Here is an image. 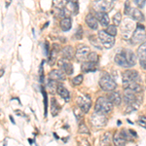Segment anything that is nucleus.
<instances>
[{
  "label": "nucleus",
  "mask_w": 146,
  "mask_h": 146,
  "mask_svg": "<svg viewBox=\"0 0 146 146\" xmlns=\"http://www.w3.org/2000/svg\"><path fill=\"white\" fill-rule=\"evenodd\" d=\"M121 34H122V37L124 39L128 40V39H131V35H133V31H135V22L133 21V19H125L124 21H122L121 23Z\"/></svg>",
  "instance_id": "f257e3e1"
},
{
  "label": "nucleus",
  "mask_w": 146,
  "mask_h": 146,
  "mask_svg": "<svg viewBox=\"0 0 146 146\" xmlns=\"http://www.w3.org/2000/svg\"><path fill=\"white\" fill-rule=\"evenodd\" d=\"M113 105L114 104H113L107 98L100 96V98H98L96 101L95 111L104 113V114H108V113H110L112 111Z\"/></svg>",
  "instance_id": "f03ea898"
},
{
  "label": "nucleus",
  "mask_w": 146,
  "mask_h": 146,
  "mask_svg": "<svg viewBox=\"0 0 146 146\" xmlns=\"http://www.w3.org/2000/svg\"><path fill=\"white\" fill-rule=\"evenodd\" d=\"M100 87L102 91L110 92V91H114L117 88V84L116 81L108 73L105 72L103 73L102 76L100 79Z\"/></svg>",
  "instance_id": "7ed1b4c3"
},
{
  "label": "nucleus",
  "mask_w": 146,
  "mask_h": 146,
  "mask_svg": "<svg viewBox=\"0 0 146 146\" xmlns=\"http://www.w3.org/2000/svg\"><path fill=\"white\" fill-rule=\"evenodd\" d=\"M146 40V31L144 25L137 23L136 28L133 31V35L131 37V45H136V44H141Z\"/></svg>",
  "instance_id": "20e7f679"
},
{
  "label": "nucleus",
  "mask_w": 146,
  "mask_h": 146,
  "mask_svg": "<svg viewBox=\"0 0 146 146\" xmlns=\"http://www.w3.org/2000/svg\"><path fill=\"white\" fill-rule=\"evenodd\" d=\"M140 82V77L139 74L136 70L133 69H128L123 73L122 76V82H123V87L124 89H126L128 87V85L131 82Z\"/></svg>",
  "instance_id": "39448f33"
},
{
  "label": "nucleus",
  "mask_w": 146,
  "mask_h": 146,
  "mask_svg": "<svg viewBox=\"0 0 146 146\" xmlns=\"http://www.w3.org/2000/svg\"><path fill=\"white\" fill-rule=\"evenodd\" d=\"M114 6V0H95L93 3L96 12H108Z\"/></svg>",
  "instance_id": "423d86ee"
},
{
  "label": "nucleus",
  "mask_w": 146,
  "mask_h": 146,
  "mask_svg": "<svg viewBox=\"0 0 146 146\" xmlns=\"http://www.w3.org/2000/svg\"><path fill=\"white\" fill-rule=\"evenodd\" d=\"M91 124L95 128H101L107 124V118L104 113L95 111L91 117Z\"/></svg>",
  "instance_id": "0eeeda50"
},
{
  "label": "nucleus",
  "mask_w": 146,
  "mask_h": 146,
  "mask_svg": "<svg viewBox=\"0 0 146 146\" xmlns=\"http://www.w3.org/2000/svg\"><path fill=\"white\" fill-rule=\"evenodd\" d=\"M98 38H100L101 44L105 49H111L115 44L114 36L108 34L105 30H100L98 31Z\"/></svg>",
  "instance_id": "6e6552de"
},
{
  "label": "nucleus",
  "mask_w": 146,
  "mask_h": 146,
  "mask_svg": "<svg viewBox=\"0 0 146 146\" xmlns=\"http://www.w3.org/2000/svg\"><path fill=\"white\" fill-rule=\"evenodd\" d=\"M91 53L90 47L86 46V45H79L78 48L76 50V53H75V58L78 62H84L88 58L89 54Z\"/></svg>",
  "instance_id": "1a4fd4ad"
},
{
  "label": "nucleus",
  "mask_w": 146,
  "mask_h": 146,
  "mask_svg": "<svg viewBox=\"0 0 146 146\" xmlns=\"http://www.w3.org/2000/svg\"><path fill=\"white\" fill-rule=\"evenodd\" d=\"M77 104H78V106L83 110L84 113H88L92 106V100H91L90 96L86 95V96H78V98H77Z\"/></svg>",
  "instance_id": "9d476101"
},
{
  "label": "nucleus",
  "mask_w": 146,
  "mask_h": 146,
  "mask_svg": "<svg viewBox=\"0 0 146 146\" xmlns=\"http://www.w3.org/2000/svg\"><path fill=\"white\" fill-rule=\"evenodd\" d=\"M137 60H139L140 66L146 69V41L140 44L137 49Z\"/></svg>",
  "instance_id": "9b49d317"
},
{
  "label": "nucleus",
  "mask_w": 146,
  "mask_h": 146,
  "mask_svg": "<svg viewBox=\"0 0 146 146\" xmlns=\"http://www.w3.org/2000/svg\"><path fill=\"white\" fill-rule=\"evenodd\" d=\"M58 65L60 67V69H62L66 75H71L73 73V65L69 62V60H66L64 58H60L58 62Z\"/></svg>",
  "instance_id": "f8f14e48"
},
{
  "label": "nucleus",
  "mask_w": 146,
  "mask_h": 146,
  "mask_svg": "<svg viewBox=\"0 0 146 146\" xmlns=\"http://www.w3.org/2000/svg\"><path fill=\"white\" fill-rule=\"evenodd\" d=\"M114 62L116 64H118L119 66H121V67H124V68L131 67V65L129 64L128 60H127L124 52H121V53L116 54V56H115V58H114Z\"/></svg>",
  "instance_id": "ddd939ff"
},
{
  "label": "nucleus",
  "mask_w": 146,
  "mask_h": 146,
  "mask_svg": "<svg viewBox=\"0 0 146 146\" xmlns=\"http://www.w3.org/2000/svg\"><path fill=\"white\" fill-rule=\"evenodd\" d=\"M106 98L109 100L111 102L113 103L114 105L118 106V105L121 104V101H122V96H121V94L117 91H110L108 92Z\"/></svg>",
  "instance_id": "4468645a"
},
{
  "label": "nucleus",
  "mask_w": 146,
  "mask_h": 146,
  "mask_svg": "<svg viewBox=\"0 0 146 146\" xmlns=\"http://www.w3.org/2000/svg\"><path fill=\"white\" fill-rule=\"evenodd\" d=\"M129 16L133 19V21H136V22H138V23H143L145 21L144 15H143L142 12L138 8H131Z\"/></svg>",
  "instance_id": "2eb2a0df"
},
{
  "label": "nucleus",
  "mask_w": 146,
  "mask_h": 146,
  "mask_svg": "<svg viewBox=\"0 0 146 146\" xmlns=\"http://www.w3.org/2000/svg\"><path fill=\"white\" fill-rule=\"evenodd\" d=\"M85 22H86L87 25L90 28H92V29L96 30L98 28V19H96V17H95L93 14L89 13L88 15L86 16V18H85Z\"/></svg>",
  "instance_id": "dca6fc26"
},
{
  "label": "nucleus",
  "mask_w": 146,
  "mask_h": 146,
  "mask_svg": "<svg viewBox=\"0 0 146 146\" xmlns=\"http://www.w3.org/2000/svg\"><path fill=\"white\" fill-rule=\"evenodd\" d=\"M96 17L98 19V23H100L103 27H106L109 25L110 20L106 12H96Z\"/></svg>",
  "instance_id": "f3484780"
},
{
  "label": "nucleus",
  "mask_w": 146,
  "mask_h": 146,
  "mask_svg": "<svg viewBox=\"0 0 146 146\" xmlns=\"http://www.w3.org/2000/svg\"><path fill=\"white\" fill-rule=\"evenodd\" d=\"M49 78L56 81H63L65 80V73L62 69H53L49 72Z\"/></svg>",
  "instance_id": "a211bd4d"
},
{
  "label": "nucleus",
  "mask_w": 146,
  "mask_h": 146,
  "mask_svg": "<svg viewBox=\"0 0 146 146\" xmlns=\"http://www.w3.org/2000/svg\"><path fill=\"white\" fill-rule=\"evenodd\" d=\"M135 92H133L129 89H125V92H124V95H123V98H124V101L127 103V104H129V103H133L137 100V96H135Z\"/></svg>",
  "instance_id": "6ab92c4d"
},
{
  "label": "nucleus",
  "mask_w": 146,
  "mask_h": 146,
  "mask_svg": "<svg viewBox=\"0 0 146 146\" xmlns=\"http://www.w3.org/2000/svg\"><path fill=\"white\" fill-rule=\"evenodd\" d=\"M58 51H60V46L58 44H54L53 47H52V50H51V54L49 56V60H48V63L49 65H54L56 60V58H58Z\"/></svg>",
  "instance_id": "aec40b11"
},
{
  "label": "nucleus",
  "mask_w": 146,
  "mask_h": 146,
  "mask_svg": "<svg viewBox=\"0 0 146 146\" xmlns=\"http://www.w3.org/2000/svg\"><path fill=\"white\" fill-rule=\"evenodd\" d=\"M75 53H76V52H74V49H73L71 46H65L62 49V58H66V60H72L75 56Z\"/></svg>",
  "instance_id": "412c9836"
},
{
  "label": "nucleus",
  "mask_w": 146,
  "mask_h": 146,
  "mask_svg": "<svg viewBox=\"0 0 146 146\" xmlns=\"http://www.w3.org/2000/svg\"><path fill=\"white\" fill-rule=\"evenodd\" d=\"M81 70L84 73H89V72H95L96 70V63L92 62H84L81 65Z\"/></svg>",
  "instance_id": "4be33fe9"
},
{
  "label": "nucleus",
  "mask_w": 146,
  "mask_h": 146,
  "mask_svg": "<svg viewBox=\"0 0 146 146\" xmlns=\"http://www.w3.org/2000/svg\"><path fill=\"white\" fill-rule=\"evenodd\" d=\"M60 27L62 28V31L66 32V31H69L72 27V21L70 17H66V18H63L62 19L60 23Z\"/></svg>",
  "instance_id": "5701e85b"
},
{
  "label": "nucleus",
  "mask_w": 146,
  "mask_h": 146,
  "mask_svg": "<svg viewBox=\"0 0 146 146\" xmlns=\"http://www.w3.org/2000/svg\"><path fill=\"white\" fill-rule=\"evenodd\" d=\"M56 93H58V96H60L62 98H63L64 100H66V101L69 100V98H70L69 92H68V90L63 86V85H62V84L58 85V89H56Z\"/></svg>",
  "instance_id": "b1692460"
},
{
  "label": "nucleus",
  "mask_w": 146,
  "mask_h": 146,
  "mask_svg": "<svg viewBox=\"0 0 146 146\" xmlns=\"http://www.w3.org/2000/svg\"><path fill=\"white\" fill-rule=\"evenodd\" d=\"M124 53H125V56H126V58H127V60H128L129 64L131 65V67L135 66V65L136 64V56H135V54L133 53L131 50H125Z\"/></svg>",
  "instance_id": "393cba45"
},
{
  "label": "nucleus",
  "mask_w": 146,
  "mask_h": 146,
  "mask_svg": "<svg viewBox=\"0 0 146 146\" xmlns=\"http://www.w3.org/2000/svg\"><path fill=\"white\" fill-rule=\"evenodd\" d=\"M60 110V105H58V101H56V98H51V113H52V115H53L54 117H56V115L58 114Z\"/></svg>",
  "instance_id": "a878e982"
},
{
  "label": "nucleus",
  "mask_w": 146,
  "mask_h": 146,
  "mask_svg": "<svg viewBox=\"0 0 146 146\" xmlns=\"http://www.w3.org/2000/svg\"><path fill=\"white\" fill-rule=\"evenodd\" d=\"M113 142H114L115 145H125L128 141L122 136L120 131H118V133H116L114 136H113Z\"/></svg>",
  "instance_id": "bb28decb"
},
{
  "label": "nucleus",
  "mask_w": 146,
  "mask_h": 146,
  "mask_svg": "<svg viewBox=\"0 0 146 146\" xmlns=\"http://www.w3.org/2000/svg\"><path fill=\"white\" fill-rule=\"evenodd\" d=\"M126 89H129V90H131L136 94H139L142 92V87H141V85L139 84V82H136V81L129 83Z\"/></svg>",
  "instance_id": "cd10ccee"
},
{
  "label": "nucleus",
  "mask_w": 146,
  "mask_h": 146,
  "mask_svg": "<svg viewBox=\"0 0 146 146\" xmlns=\"http://www.w3.org/2000/svg\"><path fill=\"white\" fill-rule=\"evenodd\" d=\"M112 140V135L110 133H105L100 138V145H109Z\"/></svg>",
  "instance_id": "c85d7f7f"
},
{
  "label": "nucleus",
  "mask_w": 146,
  "mask_h": 146,
  "mask_svg": "<svg viewBox=\"0 0 146 146\" xmlns=\"http://www.w3.org/2000/svg\"><path fill=\"white\" fill-rule=\"evenodd\" d=\"M58 81H56V80H53V79H50L49 78V81H48V84H47V87H48L49 91L51 92L52 94H55L56 89H58V83H56Z\"/></svg>",
  "instance_id": "c756f323"
},
{
  "label": "nucleus",
  "mask_w": 146,
  "mask_h": 146,
  "mask_svg": "<svg viewBox=\"0 0 146 146\" xmlns=\"http://www.w3.org/2000/svg\"><path fill=\"white\" fill-rule=\"evenodd\" d=\"M68 3V0H53V5L55 8L58 9H63L66 7Z\"/></svg>",
  "instance_id": "7c9ffc66"
},
{
  "label": "nucleus",
  "mask_w": 146,
  "mask_h": 146,
  "mask_svg": "<svg viewBox=\"0 0 146 146\" xmlns=\"http://www.w3.org/2000/svg\"><path fill=\"white\" fill-rule=\"evenodd\" d=\"M41 91H42V95H43V98H44V115H45V117L47 116V113H48V96H47V93H46V91H45V89L42 87V89H41Z\"/></svg>",
  "instance_id": "2f4dec72"
},
{
  "label": "nucleus",
  "mask_w": 146,
  "mask_h": 146,
  "mask_svg": "<svg viewBox=\"0 0 146 146\" xmlns=\"http://www.w3.org/2000/svg\"><path fill=\"white\" fill-rule=\"evenodd\" d=\"M112 22H113V23H114L115 25H116V27H118V25H121V23H122V14L120 13V12H117V13L113 16Z\"/></svg>",
  "instance_id": "473e14b6"
},
{
  "label": "nucleus",
  "mask_w": 146,
  "mask_h": 146,
  "mask_svg": "<svg viewBox=\"0 0 146 146\" xmlns=\"http://www.w3.org/2000/svg\"><path fill=\"white\" fill-rule=\"evenodd\" d=\"M98 58H100V56H98L96 52H91V53L89 54L87 60L92 62H95V63H98Z\"/></svg>",
  "instance_id": "72a5a7b5"
},
{
  "label": "nucleus",
  "mask_w": 146,
  "mask_h": 146,
  "mask_svg": "<svg viewBox=\"0 0 146 146\" xmlns=\"http://www.w3.org/2000/svg\"><path fill=\"white\" fill-rule=\"evenodd\" d=\"M120 133H121L122 136H123V137L127 141H131V140H133V138H131V137H133V136L131 135V133H129V129H121V131H120Z\"/></svg>",
  "instance_id": "f704fd0d"
},
{
  "label": "nucleus",
  "mask_w": 146,
  "mask_h": 146,
  "mask_svg": "<svg viewBox=\"0 0 146 146\" xmlns=\"http://www.w3.org/2000/svg\"><path fill=\"white\" fill-rule=\"evenodd\" d=\"M105 31L107 32L108 34H110L111 36H116L117 34V27L115 25H108V27H106V28H105Z\"/></svg>",
  "instance_id": "c9c22d12"
},
{
  "label": "nucleus",
  "mask_w": 146,
  "mask_h": 146,
  "mask_svg": "<svg viewBox=\"0 0 146 146\" xmlns=\"http://www.w3.org/2000/svg\"><path fill=\"white\" fill-rule=\"evenodd\" d=\"M71 82H72L73 86H79V85H81L82 82H83V75L82 74L77 75L76 77H74V78L72 79Z\"/></svg>",
  "instance_id": "e433bc0d"
},
{
  "label": "nucleus",
  "mask_w": 146,
  "mask_h": 146,
  "mask_svg": "<svg viewBox=\"0 0 146 146\" xmlns=\"http://www.w3.org/2000/svg\"><path fill=\"white\" fill-rule=\"evenodd\" d=\"M79 133H86V135H90V131H89L88 127L84 123L79 124Z\"/></svg>",
  "instance_id": "4c0bfd02"
},
{
  "label": "nucleus",
  "mask_w": 146,
  "mask_h": 146,
  "mask_svg": "<svg viewBox=\"0 0 146 146\" xmlns=\"http://www.w3.org/2000/svg\"><path fill=\"white\" fill-rule=\"evenodd\" d=\"M74 115H75V117H76L77 121H80L82 117H83V110H82L79 106L76 107L74 109Z\"/></svg>",
  "instance_id": "58836bf2"
},
{
  "label": "nucleus",
  "mask_w": 146,
  "mask_h": 146,
  "mask_svg": "<svg viewBox=\"0 0 146 146\" xmlns=\"http://www.w3.org/2000/svg\"><path fill=\"white\" fill-rule=\"evenodd\" d=\"M131 10V1L129 0H126L125 2V8H124V13L126 14L127 16L129 15V12Z\"/></svg>",
  "instance_id": "ea45409f"
},
{
  "label": "nucleus",
  "mask_w": 146,
  "mask_h": 146,
  "mask_svg": "<svg viewBox=\"0 0 146 146\" xmlns=\"http://www.w3.org/2000/svg\"><path fill=\"white\" fill-rule=\"evenodd\" d=\"M89 39L91 40L92 44H93L94 46H95V47H96V48H98V49H101L100 45V44H98V37H96L95 35H92L91 37H89Z\"/></svg>",
  "instance_id": "a19ab883"
},
{
  "label": "nucleus",
  "mask_w": 146,
  "mask_h": 146,
  "mask_svg": "<svg viewBox=\"0 0 146 146\" xmlns=\"http://www.w3.org/2000/svg\"><path fill=\"white\" fill-rule=\"evenodd\" d=\"M74 36H75V38H76L77 40L82 39V37H83V29H82L81 27H78L76 32H75V34H74Z\"/></svg>",
  "instance_id": "79ce46f5"
},
{
  "label": "nucleus",
  "mask_w": 146,
  "mask_h": 146,
  "mask_svg": "<svg viewBox=\"0 0 146 146\" xmlns=\"http://www.w3.org/2000/svg\"><path fill=\"white\" fill-rule=\"evenodd\" d=\"M43 64H44V60L41 62V64H40V67H39V79H40V83H43V81H44Z\"/></svg>",
  "instance_id": "37998d69"
},
{
  "label": "nucleus",
  "mask_w": 146,
  "mask_h": 146,
  "mask_svg": "<svg viewBox=\"0 0 146 146\" xmlns=\"http://www.w3.org/2000/svg\"><path fill=\"white\" fill-rule=\"evenodd\" d=\"M133 3L136 5V7L139 8V9L143 8V7L145 6V3H146V0H133Z\"/></svg>",
  "instance_id": "c03bdc74"
},
{
  "label": "nucleus",
  "mask_w": 146,
  "mask_h": 146,
  "mask_svg": "<svg viewBox=\"0 0 146 146\" xmlns=\"http://www.w3.org/2000/svg\"><path fill=\"white\" fill-rule=\"evenodd\" d=\"M137 124L140 125V126L143 127V128H146V117L145 116H140L139 118H138Z\"/></svg>",
  "instance_id": "a18cd8bd"
},
{
  "label": "nucleus",
  "mask_w": 146,
  "mask_h": 146,
  "mask_svg": "<svg viewBox=\"0 0 146 146\" xmlns=\"http://www.w3.org/2000/svg\"><path fill=\"white\" fill-rule=\"evenodd\" d=\"M49 52H51L50 51V45H49V43L46 41L45 43H44V54H45L46 56H49Z\"/></svg>",
  "instance_id": "49530a36"
},
{
  "label": "nucleus",
  "mask_w": 146,
  "mask_h": 146,
  "mask_svg": "<svg viewBox=\"0 0 146 146\" xmlns=\"http://www.w3.org/2000/svg\"><path fill=\"white\" fill-rule=\"evenodd\" d=\"M129 133H131V135L133 136V137H137V133H135L133 129H129Z\"/></svg>",
  "instance_id": "de8ad7c7"
},
{
  "label": "nucleus",
  "mask_w": 146,
  "mask_h": 146,
  "mask_svg": "<svg viewBox=\"0 0 146 146\" xmlns=\"http://www.w3.org/2000/svg\"><path fill=\"white\" fill-rule=\"evenodd\" d=\"M11 3H12V0H5V5H6V8H8V7L11 5Z\"/></svg>",
  "instance_id": "09e8293b"
},
{
  "label": "nucleus",
  "mask_w": 146,
  "mask_h": 146,
  "mask_svg": "<svg viewBox=\"0 0 146 146\" xmlns=\"http://www.w3.org/2000/svg\"><path fill=\"white\" fill-rule=\"evenodd\" d=\"M16 113H18V116H25V115H23V112H21V111H19V110H16Z\"/></svg>",
  "instance_id": "8fccbe9b"
},
{
  "label": "nucleus",
  "mask_w": 146,
  "mask_h": 146,
  "mask_svg": "<svg viewBox=\"0 0 146 146\" xmlns=\"http://www.w3.org/2000/svg\"><path fill=\"white\" fill-rule=\"evenodd\" d=\"M48 25H49V22H47V23H45V25H44V27H42V29H45V28H46L47 27H48Z\"/></svg>",
  "instance_id": "3c124183"
},
{
  "label": "nucleus",
  "mask_w": 146,
  "mask_h": 146,
  "mask_svg": "<svg viewBox=\"0 0 146 146\" xmlns=\"http://www.w3.org/2000/svg\"><path fill=\"white\" fill-rule=\"evenodd\" d=\"M3 73H4V69H3V67H1V71H0V76H3Z\"/></svg>",
  "instance_id": "603ef678"
},
{
  "label": "nucleus",
  "mask_w": 146,
  "mask_h": 146,
  "mask_svg": "<svg viewBox=\"0 0 146 146\" xmlns=\"http://www.w3.org/2000/svg\"><path fill=\"white\" fill-rule=\"evenodd\" d=\"M9 118H10V120H11V122H12V123H13V124H15V121H14V118H13V117H12V116H9Z\"/></svg>",
  "instance_id": "864d4df0"
},
{
  "label": "nucleus",
  "mask_w": 146,
  "mask_h": 146,
  "mask_svg": "<svg viewBox=\"0 0 146 146\" xmlns=\"http://www.w3.org/2000/svg\"><path fill=\"white\" fill-rule=\"evenodd\" d=\"M70 2H75V3H78V0H68Z\"/></svg>",
  "instance_id": "5fc2aeb1"
},
{
  "label": "nucleus",
  "mask_w": 146,
  "mask_h": 146,
  "mask_svg": "<svg viewBox=\"0 0 146 146\" xmlns=\"http://www.w3.org/2000/svg\"><path fill=\"white\" fill-rule=\"evenodd\" d=\"M54 135H55V137L56 138V139H58V135H56V133H54Z\"/></svg>",
  "instance_id": "6e6d98bb"
},
{
  "label": "nucleus",
  "mask_w": 146,
  "mask_h": 146,
  "mask_svg": "<svg viewBox=\"0 0 146 146\" xmlns=\"http://www.w3.org/2000/svg\"><path fill=\"white\" fill-rule=\"evenodd\" d=\"M121 124H122V122L121 121H118V126H120Z\"/></svg>",
  "instance_id": "4d7b16f0"
},
{
  "label": "nucleus",
  "mask_w": 146,
  "mask_h": 146,
  "mask_svg": "<svg viewBox=\"0 0 146 146\" xmlns=\"http://www.w3.org/2000/svg\"><path fill=\"white\" fill-rule=\"evenodd\" d=\"M128 123H129V124H133V122H131V121H129V120H128Z\"/></svg>",
  "instance_id": "13d9d810"
},
{
  "label": "nucleus",
  "mask_w": 146,
  "mask_h": 146,
  "mask_svg": "<svg viewBox=\"0 0 146 146\" xmlns=\"http://www.w3.org/2000/svg\"><path fill=\"white\" fill-rule=\"evenodd\" d=\"M28 141H29L30 144H32V140H31V139H28Z\"/></svg>",
  "instance_id": "bf43d9fd"
}]
</instances>
